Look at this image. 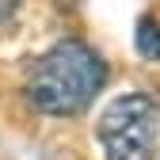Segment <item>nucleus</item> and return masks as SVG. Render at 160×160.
Instances as JSON below:
<instances>
[{"mask_svg": "<svg viewBox=\"0 0 160 160\" xmlns=\"http://www.w3.org/2000/svg\"><path fill=\"white\" fill-rule=\"evenodd\" d=\"M103 84H107L103 57L76 38H65L34 61L27 80V99L38 114L69 118L84 111Z\"/></svg>", "mask_w": 160, "mask_h": 160, "instance_id": "nucleus-1", "label": "nucleus"}, {"mask_svg": "<svg viewBox=\"0 0 160 160\" xmlns=\"http://www.w3.org/2000/svg\"><path fill=\"white\" fill-rule=\"evenodd\" d=\"M160 107L149 92H122L99 111L95 137L107 160H152Z\"/></svg>", "mask_w": 160, "mask_h": 160, "instance_id": "nucleus-2", "label": "nucleus"}, {"mask_svg": "<svg viewBox=\"0 0 160 160\" xmlns=\"http://www.w3.org/2000/svg\"><path fill=\"white\" fill-rule=\"evenodd\" d=\"M137 53H141L145 61L160 65V23H152V19H141V23H137Z\"/></svg>", "mask_w": 160, "mask_h": 160, "instance_id": "nucleus-3", "label": "nucleus"}]
</instances>
